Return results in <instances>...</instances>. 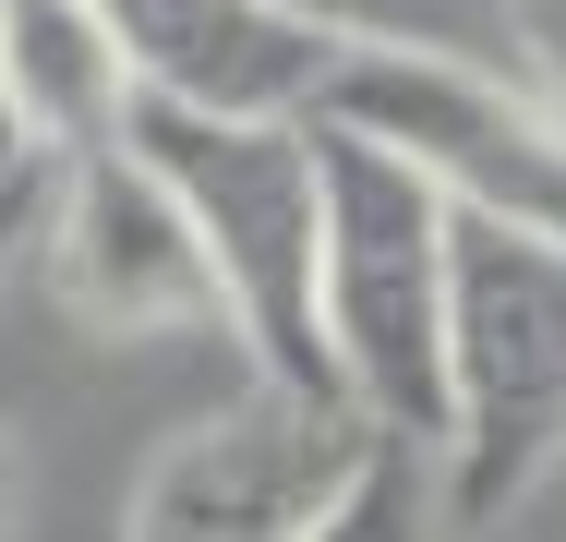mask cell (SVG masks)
Returning <instances> with one entry per match:
<instances>
[{"label": "cell", "mask_w": 566, "mask_h": 542, "mask_svg": "<svg viewBox=\"0 0 566 542\" xmlns=\"http://www.w3.org/2000/svg\"><path fill=\"white\" fill-rule=\"evenodd\" d=\"M314 337H326V386L374 434L434 446L447 434V194L374 145L361 121L314 108Z\"/></svg>", "instance_id": "6da1fadb"}, {"label": "cell", "mask_w": 566, "mask_h": 542, "mask_svg": "<svg viewBox=\"0 0 566 542\" xmlns=\"http://www.w3.org/2000/svg\"><path fill=\"white\" fill-rule=\"evenodd\" d=\"M120 145L169 181V206L193 217L206 278H218V325L253 337V374L277 386H326V337H314V108H181L133 97Z\"/></svg>", "instance_id": "7a4b0ae2"}, {"label": "cell", "mask_w": 566, "mask_h": 542, "mask_svg": "<svg viewBox=\"0 0 566 542\" xmlns=\"http://www.w3.org/2000/svg\"><path fill=\"white\" fill-rule=\"evenodd\" d=\"M566 458V241L506 217H447V519L494 531Z\"/></svg>", "instance_id": "3957f363"}, {"label": "cell", "mask_w": 566, "mask_h": 542, "mask_svg": "<svg viewBox=\"0 0 566 542\" xmlns=\"http://www.w3.org/2000/svg\"><path fill=\"white\" fill-rule=\"evenodd\" d=\"M361 458H374V423L338 386L253 374L229 410H206V423H181L157 446V470L133 482L120 542H302L349 494Z\"/></svg>", "instance_id": "277c9868"}, {"label": "cell", "mask_w": 566, "mask_h": 542, "mask_svg": "<svg viewBox=\"0 0 566 542\" xmlns=\"http://www.w3.org/2000/svg\"><path fill=\"white\" fill-rule=\"evenodd\" d=\"M326 121H361L374 145H398L447 206L506 217L566 241V108L531 97L518 73H470V61H398V49H349L326 73Z\"/></svg>", "instance_id": "5b68a950"}, {"label": "cell", "mask_w": 566, "mask_h": 542, "mask_svg": "<svg viewBox=\"0 0 566 542\" xmlns=\"http://www.w3.org/2000/svg\"><path fill=\"white\" fill-rule=\"evenodd\" d=\"M49 290L109 337H181V325H218V278H206V241L193 217L169 206V181L133 157V145H73L49 157Z\"/></svg>", "instance_id": "8992f818"}, {"label": "cell", "mask_w": 566, "mask_h": 542, "mask_svg": "<svg viewBox=\"0 0 566 542\" xmlns=\"http://www.w3.org/2000/svg\"><path fill=\"white\" fill-rule=\"evenodd\" d=\"M120 49L133 97L181 108H314L338 49L314 24H290L277 0H85Z\"/></svg>", "instance_id": "52a82bcc"}, {"label": "cell", "mask_w": 566, "mask_h": 542, "mask_svg": "<svg viewBox=\"0 0 566 542\" xmlns=\"http://www.w3.org/2000/svg\"><path fill=\"white\" fill-rule=\"evenodd\" d=\"M0 73L12 108L36 133V157H73V145H109L133 85H120V49L85 0H0Z\"/></svg>", "instance_id": "ba28073f"}, {"label": "cell", "mask_w": 566, "mask_h": 542, "mask_svg": "<svg viewBox=\"0 0 566 542\" xmlns=\"http://www.w3.org/2000/svg\"><path fill=\"white\" fill-rule=\"evenodd\" d=\"M290 24H314L326 49H398V61H470V73H518V0H277Z\"/></svg>", "instance_id": "9c48e42d"}, {"label": "cell", "mask_w": 566, "mask_h": 542, "mask_svg": "<svg viewBox=\"0 0 566 542\" xmlns=\"http://www.w3.org/2000/svg\"><path fill=\"white\" fill-rule=\"evenodd\" d=\"M302 542H458L434 446H410V434H374V458L349 470V494H338V507H326Z\"/></svg>", "instance_id": "30bf717a"}, {"label": "cell", "mask_w": 566, "mask_h": 542, "mask_svg": "<svg viewBox=\"0 0 566 542\" xmlns=\"http://www.w3.org/2000/svg\"><path fill=\"white\" fill-rule=\"evenodd\" d=\"M518 85L566 108V0H518Z\"/></svg>", "instance_id": "8fae6325"}, {"label": "cell", "mask_w": 566, "mask_h": 542, "mask_svg": "<svg viewBox=\"0 0 566 542\" xmlns=\"http://www.w3.org/2000/svg\"><path fill=\"white\" fill-rule=\"evenodd\" d=\"M36 206H49V169H12V181H0V278L24 265V241H36Z\"/></svg>", "instance_id": "7c38bea8"}, {"label": "cell", "mask_w": 566, "mask_h": 542, "mask_svg": "<svg viewBox=\"0 0 566 542\" xmlns=\"http://www.w3.org/2000/svg\"><path fill=\"white\" fill-rule=\"evenodd\" d=\"M12 169H49V157H36V133H24V108H12V73H0V181H12Z\"/></svg>", "instance_id": "4fadbf2b"}, {"label": "cell", "mask_w": 566, "mask_h": 542, "mask_svg": "<svg viewBox=\"0 0 566 542\" xmlns=\"http://www.w3.org/2000/svg\"><path fill=\"white\" fill-rule=\"evenodd\" d=\"M0 519H12V446H0Z\"/></svg>", "instance_id": "5bb4252c"}]
</instances>
